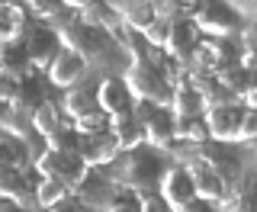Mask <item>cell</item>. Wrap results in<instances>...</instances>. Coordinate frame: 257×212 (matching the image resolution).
Here are the masks:
<instances>
[{"mask_svg":"<svg viewBox=\"0 0 257 212\" xmlns=\"http://www.w3.org/2000/svg\"><path fill=\"white\" fill-rule=\"evenodd\" d=\"M0 167H32V161L26 158V148L20 145V138H7L0 135Z\"/></svg>","mask_w":257,"mask_h":212,"instance_id":"83f0119b","label":"cell"},{"mask_svg":"<svg viewBox=\"0 0 257 212\" xmlns=\"http://www.w3.org/2000/svg\"><path fill=\"white\" fill-rule=\"evenodd\" d=\"M225 4L241 16V23H254V0H225Z\"/></svg>","mask_w":257,"mask_h":212,"instance_id":"e575fe53","label":"cell"},{"mask_svg":"<svg viewBox=\"0 0 257 212\" xmlns=\"http://www.w3.org/2000/svg\"><path fill=\"white\" fill-rule=\"evenodd\" d=\"M174 142H187V145L209 142L203 116H174Z\"/></svg>","mask_w":257,"mask_h":212,"instance_id":"cb8c5ba5","label":"cell"},{"mask_svg":"<svg viewBox=\"0 0 257 212\" xmlns=\"http://www.w3.org/2000/svg\"><path fill=\"white\" fill-rule=\"evenodd\" d=\"M0 71L4 74H13V77H36V68H32L26 48H23V42L16 39V42H4L0 45Z\"/></svg>","mask_w":257,"mask_h":212,"instance_id":"e0dca14e","label":"cell"},{"mask_svg":"<svg viewBox=\"0 0 257 212\" xmlns=\"http://www.w3.org/2000/svg\"><path fill=\"white\" fill-rule=\"evenodd\" d=\"M61 122H64V119H61L58 103H55V100H42L36 110H32V116H29V129H32L36 135L45 138V135H52L55 129L61 126Z\"/></svg>","mask_w":257,"mask_h":212,"instance_id":"603a6c76","label":"cell"},{"mask_svg":"<svg viewBox=\"0 0 257 212\" xmlns=\"http://www.w3.org/2000/svg\"><path fill=\"white\" fill-rule=\"evenodd\" d=\"M125 87L132 93V100H145L155 106H171V80H167L161 61H132L125 68Z\"/></svg>","mask_w":257,"mask_h":212,"instance_id":"7a4b0ae2","label":"cell"},{"mask_svg":"<svg viewBox=\"0 0 257 212\" xmlns=\"http://www.w3.org/2000/svg\"><path fill=\"white\" fill-rule=\"evenodd\" d=\"M48 212H93V209H87V206H80L77 199H61V202H55V206H48Z\"/></svg>","mask_w":257,"mask_h":212,"instance_id":"8d00e7d4","label":"cell"},{"mask_svg":"<svg viewBox=\"0 0 257 212\" xmlns=\"http://www.w3.org/2000/svg\"><path fill=\"white\" fill-rule=\"evenodd\" d=\"M45 148L64 151V154H77V148H80V132H74V126H68V122H61L52 135H45Z\"/></svg>","mask_w":257,"mask_h":212,"instance_id":"4316f807","label":"cell"},{"mask_svg":"<svg viewBox=\"0 0 257 212\" xmlns=\"http://www.w3.org/2000/svg\"><path fill=\"white\" fill-rule=\"evenodd\" d=\"M87 64L84 58H80L77 52H71V48H64L61 45V52L52 58V64H48V84L52 87H61V90H68V87H77L80 80H84V74H87Z\"/></svg>","mask_w":257,"mask_h":212,"instance_id":"8fae6325","label":"cell"},{"mask_svg":"<svg viewBox=\"0 0 257 212\" xmlns=\"http://www.w3.org/2000/svg\"><path fill=\"white\" fill-rule=\"evenodd\" d=\"M196 42H199V32H196V26H193L190 16H174L171 26H167V39H164V48H161V52H164L167 58L187 64Z\"/></svg>","mask_w":257,"mask_h":212,"instance_id":"7c38bea8","label":"cell"},{"mask_svg":"<svg viewBox=\"0 0 257 212\" xmlns=\"http://www.w3.org/2000/svg\"><path fill=\"white\" fill-rule=\"evenodd\" d=\"M42 100H45L42 80H39V77H23V80H20V90H16V96H13L16 113H20L23 119H29V116H32V110H36V106L42 103Z\"/></svg>","mask_w":257,"mask_h":212,"instance_id":"7402d4cb","label":"cell"},{"mask_svg":"<svg viewBox=\"0 0 257 212\" xmlns=\"http://www.w3.org/2000/svg\"><path fill=\"white\" fill-rule=\"evenodd\" d=\"M167 110L174 113V116H203V110H206V103H203V96H199L196 87H190L187 80H174V87H171V106Z\"/></svg>","mask_w":257,"mask_h":212,"instance_id":"2e32d148","label":"cell"},{"mask_svg":"<svg viewBox=\"0 0 257 212\" xmlns=\"http://www.w3.org/2000/svg\"><path fill=\"white\" fill-rule=\"evenodd\" d=\"M71 126H74V132H80V135H100V132H109V116L100 113V110H90V113H84V116H77Z\"/></svg>","mask_w":257,"mask_h":212,"instance_id":"f546056e","label":"cell"},{"mask_svg":"<svg viewBox=\"0 0 257 212\" xmlns=\"http://www.w3.org/2000/svg\"><path fill=\"white\" fill-rule=\"evenodd\" d=\"M16 90H20V77L4 74V71H0V100H10V103H13Z\"/></svg>","mask_w":257,"mask_h":212,"instance_id":"836d02e7","label":"cell"},{"mask_svg":"<svg viewBox=\"0 0 257 212\" xmlns=\"http://www.w3.org/2000/svg\"><path fill=\"white\" fill-rule=\"evenodd\" d=\"M109 135L116 138L119 151H132V148H139V145H145L142 126H139V119H135L132 113H122V116H112V119H109Z\"/></svg>","mask_w":257,"mask_h":212,"instance_id":"ac0fdd59","label":"cell"},{"mask_svg":"<svg viewBox=\"0 0 257 212\" xmlns=\"http://www.w3.org/2000/svg\"><path fill=\"white\" fill-rule=\"evenodd\" d=\"M139 212H174V209L161 199L158 190H151V193H139Z\"/></svg>","mask_w":257,"mask_h":212,"instance_id":"d6a6232c","label":"cell"},{"mask_svg":"<svg viewBox=\"0 0 257 212\" xmlns=\"http://www.w3.org/2000/svg\"><path fill=\"white\" fill-rule=\"evenodd\" d=\"M90 4H93V0H61V7H64V10H71V13H80L84 7H90Z\"/></svg>","mask_w":257,"mask_h":212,"instance_id":"74e56055","label":"cell"},{"mask_svg":"<svg viewBox=\"0 0 257 212\" xmlns=\"http://www.w3.org/2000/svg\"><path fill=\"white\" fill-rule=\"evenodd\" d=\"M180 4H183V7H187V4H193V0H180Z\"/></svg>","mask_w":257,"mask_h":212,"instance_id":"ab89813d","label":"cell"},{"mask_svg":"<svg viewBox=\"0 0 257 212\" xmlns=\"http://www.w3.org/2000/svg\"><path fill=\"white\" fill-rule=\"evenodd\" d=\"M58 110H61L71 122H74L77 116H84V113L96 110V100H93V93L87 90L84 84H77V87H68V90H64L61 103H58Z\"/></svg>","mask_w":257,"mask_h":212,"instance_id":"44dd1931","label":"cell"},{"mask_svg":"<svg viewBox=\"0 0 257 212\" xmlns=\"http://www.w3.org/2000/svg\"><path fill=\"white\" fill-rule=\"evenodd\" d=\"M112 193H116V183H112L109 177H96L93 167H90V174H87L84 180H80V186L74 190V199L80 202V206L93 209V212H103L106 202L112 199Z\"/></svg>","mask_w":257,"mask_h":212,"instance_id":"9a60e30c","label":"cell"},{"mask_svg":"<svg viewBox=\"0 0 257 212\" xmlns=\"http://www.w3.org/2000/svg\"><path fill=\"white\" fill-rule=\"evenodd\" d=\"M158 193H161V199H164L174 212H180L193 196H196V186H193L190 170L183 164H171L164 170V177H161V183H158Z\"/></svg>","mask_w":257,"mask_h":212,"instance_id":"9c48e42d","label":"cell"},{"mask_svg":"<svg viewBox=\"0 0 257 212\" xmlns=\"http://www.w3.org/2000/svg\"><path fill=\"white\" fill-rule=\"evenodd\" d=\"M196 158H203L228 186H238L247 174L244 158L231 148V142H203V145H196Z\"/></svg>","mask_w":257,"mask_h":212,"instance_id":"5b68a950","label":"cell"},{"mask_svg":"<svg viewBox=\"0 0 257 212\" xmlns=\"http://www.w3.org/2000/svg\"><path fill=\"white\" fill-rule=\"evenodd\" d=\"M180 212H219V202H209V199H199V196H193L187 206H183Z\"/></svg>","mask_w":257,"mask_h":212,"instance_id":"d590c367","label":"cell"},{"mask_svg":"<svg viewBox=\"0 0 257 212\" xmlns=\"http://www.w3.org/2000/svg\"><path fill=\"white\" fill-rule=\"evenodd\" d=\"M109 180L122 190H132V193H151L158 190L164 170L171 167V154L161 151V148H151V145H139L132 151H122V158H116L109 164Z\"/></svg>","mask_w":257,"mask_h":212,"instance_id":"6da1fadb","label":"cell"},{"mask_svg":"<svg viewBox=\"0 0 257 212\" xmlns=\"http://www.w3.org/2000/svg\"><path fill=\"white\" fill-rule=\"evenodd\" d=\"M93 100H96V110L100 113H106V116H122V113H132V93H128V87H125V80L119 77V74H106L96 84V93H93Z\"/></svg>","mask_w":257,"mask_h":212,"instance_id":"30bf717a","label":"cell"},{"mask_svg":"<svg viewBox=\"0 0 257 212\" xmlns=\"http://www.w3.org/2000/svg\"><path fill=\"white\" fill-rule=\"evenodd\" d=\"M32 196H36L39 209H48V206H55V202L68 199L71 190L58 180V177H39V183L32 186Z\"/></svg>","mask_w":257,"mask_h":212,"instance_id":"d4e9b609","label":"cell"},{"mask_svg":"<svg viewBox=\"0 0 257 212\" xmlns=\"http://www.w3.org/2000/svg\"><path fill=\"white\" fill-rule=\"evenodd\" d=\"M0 129L23 142V138H26V132H29V119H23L10 100H0Z\"/></svg>","mask_w":257,"mask_h":212,"instance_id":"f1b7e54d","label":"cell"},{"mask_svg":"<svg viewBox=\"0 0 257 212\" xmlns=\"http://www.w3.org/2000/svg\"><path fill=\"white\" fill-rule=\"evenodd\" d=\"M0 212H26L16 199H0Z\"/></svg>","mask_w":257,"mask_h":212,"instance_id":"f35d334b","label":"cell"},{"mask_svg":"<svg viewBox=\"0 0 257 212\" xmlns=\"http://www.w3.org/2000/svg\"><path fill=\"white\" fill-rule=\"evenodd\" d=\"M190 170V177H193V186H196V196L199 199H209V202H222L225 196H228V190L231 186L222 180L219 174H215L212 167L206 164L203 158H196V154H193V158L187 161V164H183Z\"/></svg>","mask_w":257,"mask_h":212,"instance_id":"4fadbf2b","label":"cell"},{"mask_svg":"<svg viewBox=\"0 0 257 212\" xmlns=\"http://www.w3.org/2000/svg\"><path fill=\"white\" fill-rule=\"evenodd\" d=\"M244 119V106L241 103H222V106H206L203 110V122L212 142H238V129Z\"/></svg>","mask_w":257,"mask_h":212,"instance_id":"ba28073f","label":"cell"},{"mask_svg":"<svg viewBox=\"0 0 257 212\" xmlns=\"http://www.w3.org/2000/svg\"><path fill=\"white\" fill-rule=\"evenodd\" d=\"M23 48H26L29 61L36 71H45L48 64H52V58L61 52V39L58 32H55V26H45V23H32V26L23 29Z\"/></svg>","mask_w":257,"mask_h":212,"instance_id":"52a82bcc","label":"cell"},{"mask_svg":"<svg viewBox=\"0 0 257 212\" xmlns=\"http://www.w3.org/2000/svg\"><path fill=\"white\" fill-rule=\"evenodd\" d=\"M32 167H36L42 177H58L71 193H74L80 186V180L90 174V167L80 161V154H64V151H52V148H45L39 154V158L32 161Z\"/></svg>","mask_w":257,"mask_h":212,"instance_id":"8992f818","label":"cell"},{"mask_svg":"<svg viewBox=\"0 0 257 212\" xmlns=\"http://www.w3.org/2000/svg\"><path fill=\"white\" fill-rule=\"evenodd\" d=\"M77 154H80V161H84L87 167H109L122 151H119L116 138L109 132H100V135H80Z\"/></svg>","mask_w":257,"mask_h":212,"instance_id":"5bb4252c","label":"cell"},{"mask_svg":"<svg viewBox=\"0 0 257 212\" xmlns=\"http://www.w3.org/2000/svg\"><path fill=\"white\" fill-rule=\"evenodd\" d=\"M20 4H26L32 13L39 16V20H55L64 7H61V0H20Z\"/></svg>","mask_w":257,"mask_h":212,"instance_id":"1f68e13d","label":"cell"},{"mask_svg":"<svg viewBox=\"0 0 257 212\" xmlns=\"http://www.w3.org/2000/svg\"><path fill=\"white\" fill-rule=\"evenodd\" d=\"M116 13H119V20H122V26H125V29H135V32H142V29L158 16L151 0H125V4L119 7Z\"/></svg>","mask_w":257,"mask_h":212,"instance_id":"ffe728a7","label":"cell"},{"mask_svg":"<svg viewBox=\"0 0 257 212\" xmlns=\"http://www.w3.org/2000/svg\"><path fill=\"white\" fill-rule=\"evenodd\" d=\"M132 116L139 119V126H142L145 145L161 148V151H167L174 145V113L167 110V106H155V103L135 100L132 103Z\"/></svg>","mask_w":257,"mask_h":212,"instance_id":"277c9868","label":"cell"},{"mask_svg":"<svg viewBox=\"0 0 257 212\" xmlns=\"http://www.w3.org/2000/svg\"><path fill=\"white\" fill-rule=\"evenodd\" d=\"M26 170L23 167H0V199H20L23 193L29 190L26 186Z\"/></svg>","mask_w":257,"mask_h":212,"instance_id":"484cf974","label":"cell"},{"mask_svg":"<svg viewBox=\"0 0 257 212\" xmlns=\"http://www.w3.org/2000/svg\"><path fill=\"white\" fill-rule=\"evenodd\" d=\"M26 29V10L23 4H0V45L23 39Z\"/></svg>","mask_w":257,"mask_h":212,"instance_id":"d6986e66","label":"cell"},{"mask_svg":"<svg viewBox=\"0 0 257 212\" xmlns=\"http://www.w3.org/2000/svg\"><path fill=\"white\" fill-rule=\"evenodd\" d=\"M103 212H139V193L116 186V193H112V199L106 202Z\"/></svg>","mask_w":257,"mask_h":212,"instance_id":"4dcf8cb0","label":"cell"},{"mask_svg":"<svg viewBox=\"0 0 257 212\" xmlns=\"http://www.w3.org/2000/svg\"><path fill=\"white\" fill-rule=\"evenodd\" d=\"M190 20H193V26H196V32L203 39H231L244 26L241 16L231 10L225 0H206V4H199Z\"/></svg>","mask_w":257,"mask_h":212,"instance_id":"3957f363","label":"cell"}]
</instances>
